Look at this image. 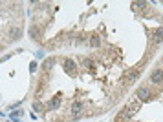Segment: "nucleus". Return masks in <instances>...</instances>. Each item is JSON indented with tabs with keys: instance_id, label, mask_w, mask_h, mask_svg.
I'll return each mask as SVG.
<instances>
[{
	"instance_id": "obj_10",
	"label": "nucleus",
	"mask_w": 163,
	"mask_h": 122,
	"mask_svg": "<svg viewBox=\"0 0 163 122\" xmlns=\"http://www.w3.org/2000/svg\"><path fill=\"white\" fill-rule=\"evenodd\" d=\"M90 46H93V47H99V46H101V37L93 35V37L90 38Z\"/></svg>"
},
{
	"instance_id": "obj_1",
	"label": "nucleus",
	"mask_w": 163,
	"mask_h": 122,
	"mask_svg": "<svg viewBox=\"0 0 163 122\" xmlns=\"http://www.w3.org/2000/svg\"><path fill=\"white\" fill-rule=\"evenodd\" d=\"M152 89L150 87H138L136 89V98H138V102H148V100H152Z\"/></svg>"
},
{
	"instance_id": "obj_5",
	"label": "nucleus",
	"mask_w": 163,
	"mask_h": 122,
	"mask_svg": "<svg viewBox=\"0 0 163 122\" xmlns=\"http://www.w3.org/2000/svg\"><path fill=\"white\" fill-rule=\"evenodd\" d=\"M30 35H31V38L35 40V42H39V38H40L39 35H40V31H39V26H37V24H33L31 28H30Z\"/></svg>"
},
{
	"instance_id": "obj_8",
	"label": "nucleus",
	"mask_w": 163,
	"mask_h": 122,
	"mask_svg": "<svg viewBox=\"0 0 163 122\" xmlns=\"http://www.w3.org/2000/svg\"><path fill=\"white\" fill-rule=\"evenodd\" d=\"M60 102H63V100H60V97H55V98L50 100L48 107H50V110H59V107H60Z\"/></svg>"
},
{
	"instance_id": "obj_7",
	"label": "nucleus",
	"mask_w": 163,
	"mask_h": 122,
	"mask_svg": "<svg viewBox=\"0 0 163 122\" xmlns=\"http://www.w3.org/2000/svg\"><path fill=\"white\" fill-rule=\"evenodd\" d=\"M81 66H84L86 69H92V67L96 66V64H93V58H90V57H84V58H81Z\"/></svg>"
},
{
	"instance_id": "obj_4",
	"label": "nucleus",
	"mask_w": 163,
	"mask_h": 122,
	"mask_svg": "<svg viewBox=\"0 0 163 122\" xmlns=\"http://www.w3.org/2000/svg\"><path fill=\"white\" fill-rule=\"evenodd\" d=\"M139 77H141V71H139V69L126 71V75H125V78H126V84H128V82H134V80H138Z\"/></svg>"
},
{
	"instance_id": "obj_11",
	"label": "nucleus",
	"mask_w": 163,
	"mask_h": 122,
	"mask_svg": "<svg viewBox=\"0 0 163 122\" xmlns=\"http://www.w3.org/2000/svg\"><path fill=\"white\" fill-rule=\"evenodd\" d=\"M20 33H22L20 29H13V33H11L13 37H11V38H13V40H18V38H20Z\"/></svg>"
},
{
	"instance_id": "obj_2",
	"label": "nucleus",
	"mask_w": 163,
	"mask_h": 122,
	"mask_svg": "<svg viewBox=\"0 0 163 122\" xmlns=\"http://www.w3.org/2000/svg\"><path fill=\"white\" fill-rule=\"evenodd\" d=\"M148 82H150V86H156V87L163 86V67H156V69L150 73Z\"/></svg>"
},
{
	"instance_id": "obj_13",
	"label": "nucleus",
	"mask_w": 163,
	"mask_h": 122,
	"mask_svg": "<svg viewBox=\"0 0 163 122\" xmlns=\"http://www.w3.org/2000/svg\"><path fill=\"white\" fill-rule=\"evenodd\" d=\"M30 71H31V73H35V71H37V64H35V62L30 64Z\"/></svg>"
},
{
	"instance_id": "obj_9",
	"label": "nucleus",
	"mask_w": 163,
	"mask_h": 122,
	"mask_svg": "<svg viewBox=\"0 0 163 122\" xmlns=\"http://www.w3.org/2000/svg\"><path fill=\"white\" fill-rule=\"evenodd\" d=\"M161 40H163V28H159L158 31L154 33V38H152V42H154V44H159Z\"/></svg>"
},
{
	"instance_id": "obj_12",
	"label": "nucleus",
	"mask_w": 163,
	"mask_h": 122,
	"mask_svg": "<svg viewBox=\"0 0 163 122\" xmlns=\"http://www.w3.org/2000/svg\"><path fill=\"white\" fill-rule=\"evenodd\" d=\"M33 110H35V111H40V110H42V104H40V102H33Z\"/></svg>"
},
{
	"instance_id": "obj_6",
	"label": "nucleus",
	"mask_w": 163,
	"mask_h": 122,
	"mask_svg": "<svg viewBox=\"0 0 163 122\" xmlns=\"http://www.w3.org/2000/svg\"><path fill=\"white\" fill-rule=\"evenodd\" d=\"M53 66H55V58L50 57V58H46L44 62H42V69H44V71H50Z\"/></svg>"
},
{
	"instance_id": "obj_3",
	"label": "nucleus",
	"mask_w": 163,
	"mask_h": 122,
	"mask_svg": "<svg viewBox=\"0 0 163 122\" xmlns=\"http://www.w3.org/2000/svg\"><path fill=\"white\" fill-rule=\"evenodd\" d=\"M63 64H64V69L70 73L72 77H75V73H77V66H75V62H73L72 58H64Z\"/></svg>"
}]
</instances>
